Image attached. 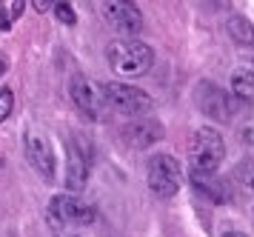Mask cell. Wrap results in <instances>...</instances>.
<instances>
[{
  "label": "cell",
  "instance_id": "6",
  "mask_svg": "<svg viewBox=\"0 0 254 237\" xmlns=\"http://www.w3.org/2000/svg\"><path fill=\"white\" fill-rule=\"evenodd\" d=\"M49 215L55 226H89L94 223V209L89 203H80L71 194H55L49 200Z\"/></svg>",
  "mask_w": 254,
  "mask_h": 237
},
{
  "label": "cell",
  "instance_id": "18",
  "mask_svg": "<svg viewBox=\"0 0 254 237\" xmlns=\"http://www.w3.org/2000/svg\"><path fill=\"white\" fill-rule=\"evenodd\" d=\"M240 140L243 143H249V146H254V114L252 117H246V123L240 126Z\"/></svg>",
  "mask_w": 254,
  "mask_h": 237
},
{
  "label": "cell",
  "instance_id": "11",
  "mask_svg": "<svg viewBox=\"0 0 254 237\" xmlns=\"http://www.w3.org/2000/svg\"><path fill=\"white\" fill-rule=\"evenodd\" d=\"M86 180H89V160L77 143H69V149H66V189L83 192Z\"/></svg>",
  "mask_w": 254,
  "mask_h": 237
},
{
  "label": "cell",
  "instance_id": "1",
  "mask_svg": "<svg viewBox=\"0 0 254 237\" xmlns=\"http://www.w3.org/2000/svg\"><path fill=\"white\" fill-rule=\"evenodd\" d=\"M106 60L120 78H143L154 63V49L140 40H112L106 46Z\"/></svg>",
  "mask_w": 254,
  "mask_h": 237
},
{
  "label": "cell",
  "instance_id": "13",
  "mask_svg": "<svg viewBox=\"0 0 254 237\" xmlns=\"http://www.w3.org/2000/svg\"><path fill=\"white\" fill-rule=\"evenodd\" d=\"M226 32H229L231 40H237V43L243 46H254V26L246 17H229V23H226Z\"/></svg>",
  "mask_w": 254,
  "mask_h": 237
},
{
  "label": "cell",
  "instance_id": "12",
  "mask_svg": "<svg viewBox=\"0 0 254 237\" xmlns=\"http://www.w3.org/2000/svg\"><path fill=\"white\" fill-rule=\"evenodd\" d=\"M231 97L243 100V103H254V72L252 69L231 72Z\"/></svg>",
  "mask_w": 254,
  "mask_h": 237
},
{
  "label": "cell",
  "instance_id": "21",
  "mask_svg": "<svg viewBox=\"0 0 254 237\" xmlns=\"http://www.w3.org/2000/svg\"><path fill=\"white\" fill-rule=\"evenodd\" d=\"M223 237H246V235H243V232H226Z\"/></svg>",
  "mask_w": 254,
  "mask_h": 237
},
{
  "label": "cell",
  "instance_id": "20",
  "mask_svg": "<svg viewBox=\"0 0 254 237\" xmlns=\"http://www.w3.org/2000/svg\"><path fill=\"white\" fill-rule=\"evenodd\" d=\"M35 9L37 11H46V9H52V3H35Z\"/></svg>",
  "mask_w": 254,
  "mask_h": 237
},
{
  "label": "cell",
  "instance_id": "3",
  "mask_svg": "<svg viewBox=\"0 0 254 237\" xmlns=\"http://www.w3.org/2000/svg\"><path fill=\"white\" fill-rule=\"evenodd\" d=\"M146 177H149V189L157 197L169 200L180 192V183H183V169L177 158L172 155H154L149 158V166H146Z\"/></svg>",
  "mask_w": 254,
  "mask_h": 237
},
{
  "label": "cell",
  "instance_id": "16",
  "mask_svg": "<svg viewBox=\"0 0 254 237\" xmlns=\"http://www.w3.org/2000/svg\"><path fill=\"white\" fill-rule=\"evenodd\" d=\"M52 9H55V17L60 23H66V26H74L77 23V14H74V9H71L69 3H52Z\"/></svg>",
  "mask_w": 254,
  "mask_h": 237
},
{
  "label": "cell",
  "instance_id": "14",
  "mask_svg": "<svg viewBox=\"0 0 254 237\" xmlns=\"http://www.w3.org/2000/svg\"><path fill=\"white\" fill-rule=\"evenodd\" d=\"M160 135H163V129L154 123V120H149V123H134V129L128 132L131 143H134L137 149H140V146H149L151 140H157Z\"/></svg>",
  "mask_w": 254,
  "mask_h": 237
},
{
  "label": "cell",
  "instance_id": "22",
  "mask_svg": "<svg viewBox=\"0 0 254 237\" xmlns=\"http://www.w3.org/2000/svg\"><path fill=\"white\" fill-rule=\"evenodd\" d=\"M6 72V60H3V55H0V75Z\"/></svg>",
  "mask_w": 254,
  "mask_h": 237
},
{
  "label": "cell",
  "instance_id": "4",
  "mask_svg": "<svg viewBox=\"0 0 254 237\" xmlns=\"http://www.w3.org/2000/svg\"><path fill=\"white\" fill-rule=\"evenodd\" d=\"M103 89V100L120 114H146L151 109V97L137 86L128 83H106Z\"/></svg>",
  "mask_w": 254,
  "mask_h": 237
},
{
  "label": "cell",
  "instance_id": "7",
  "mask_svg": "<svg viewBox=\"0 0 254 237\" xmlns=\"http://www.w3.org/2000/svg\"><path fill=\"white\" fill-rule=\"evenodd\" d=\"M23 149L26 158L32 163V169H37V174L43 180H55V169H58V160H55V152L49 146V140L37 132H26L23 135Z\"/></svg>",
  "mask_w": 254,
  "mask_h": 237
},
{
  "label": "cell",
  "instance_id": "23",
  "mask_svg": "<svg viewBox=\"0 0 254 237\" xmlns=\"http://www.w3.org/2000/svg\"><path fill=\"white\" fill-rule=\"evenodd\" d=\"M252 72H254V60H252Z\"/></svg>",
  "mask_w": 254,
  "mask_h": 237
},
{
  "label": "cell",
  "instance_id": "10",
  "mask_svg": "<svg viewBox=\"0 0 254 237\" xmlns=\"http://www.w3.org/2000/svg\"><path fill=\"white\" fill-rule=\"evenodd\" d=\"M189 183H191V189L203 200H208V203H226L229 200V186H226V180H220L214 171L189 169Z\"/></svg>",
  "mask_w": 254,
  "mask_h": 237
},
{
  "label": "cell",
  "instance_id": "19",
  "mask_svg": "<svg viewBox=\"0 0 254 237\" xmlns=\"http://www.w3.org/2000/svg\"><path fill=\"white\" fill-rule=\"evenodd\" d=\"M9 29H12V14H9V9L0 6V32H9Z\"/></svg>",
  "mask_w": 254,
  "mask_h": 237
},
{
  "label": "cell",
  "instance_id": "17",
  "mask_svg": "<svg viewBox=\"0 0 254 237\" xmlns=\"http://www.w3.org/2000/svg\"><path fill=\"white\" fill-rule=\"evenodd\" d=\"M12 109H14V94H12V89H0V123H3V120H9Z\"/></svg>",
  "mask_w": 254,
  "mask_h": 237
},
{
  "label": "cell",
  "instance_id": "15",
  "mask_svg": "<svg viewBox=\"0 0 254 237\" xmlns=\"http://www.w3.org/2000/svg\"><path fill=\"white\" fill-rule=\"evenodd\" d=\"M237 186H243L246 192H254V163L252 160L237 169Z\"/></svg>",
  "mask_w": 254,
  "mask_h": 237
},
{
  "label": "cell",
  "instance_id": "2",
  "mask_svg": "<svg viewBox=\"0 0 254 237\" xmlns=\"http://www.w3.org/2000/svg\"><path fill=\"white\" fill-rule=\"evenodd\" d=\"M226 158V143L223 135L211 126L197 129L191 137V149H189V160H191V169L194 171H214L217 174L220 163Z\"/></svg>",
  "mask_w": 254,
  "mask_h": 237
},
{
  "label": "cell",
  "instance_id": "9",
  "mask_svg": "<svg viewBox=\"0 0 254 237\" xmlns=\"http://www.w3.org/2000/svg\"><path fill=\"white\" fill-rule=\"evenodd\" d=\"M109 23L123 34H137L143 29V14L134 3H103L100 6Z\"/></svg>",
  "mask_w": 254,
  "mask_h": 237
},
{
  "label": "cell",
  "instance_id": "8",
  "mask_svg": "<svg viewBox=\"0 0 254 237\" xmlns=\"http://www.w3.org/2000/svg\"><path fill=\"white\" fill-rule=\"evenodd\" d=\"M69 94L71 100H74V106L80 109L86 117H97L100 114V103H103V89L97 86V83H92L89 78H83V75H74V78L69 80Z\"/></svg>",
  "mask_w": 254,
  "mask_h": 237
},
{
  "label": "cell",
  "instance_id": "5",
  "mask_svg": "<svg viewBox=\"0 0 254 237\" xmlns=\"http://www.w3.org/2000/svg\"><path fill=\"white\" fill-rule=\"evenodd\" d=\"M197 97V106H200V112L206 114V117H211V120H231L234 114H237V100L231 97L229 91H223L220 86H214V83H208V80H203L200 86H197L194 91Z\"/></svg>",
  "mask_w": 254,
  "mask_h": 237
}]
</instances>
